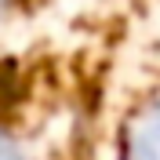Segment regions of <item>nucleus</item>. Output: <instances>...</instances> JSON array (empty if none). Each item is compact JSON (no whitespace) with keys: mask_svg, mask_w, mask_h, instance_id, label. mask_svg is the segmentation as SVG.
Listing matches in <instances>:
<instances>
[{"mask_svg":"<svg viewBox=\"0 0 160 160\" xmlns=\"http://www.w3.org/2000/svg\"><path fill=\"white\" fill-rule=\"evenodd\" d=\"M124 160H160V98L135 117Z\"/></svg>","mask_w":160,"mask_h":160,"instance_id":"1","label":"nucleus"}]
</instances>
